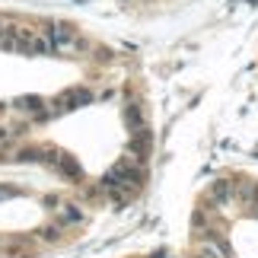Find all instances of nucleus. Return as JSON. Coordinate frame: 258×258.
I'll list each match as a JSON object with an SVG mask.
<instances>
[{
	"label": "nucleus",
	"instance_id": "obj_8",
	"mask_svg": "<svg viewBox=\"0 0 258 258\" xmlns=\"http://www.w3.org/2000/svg\"><path fill=\"white\" fill-rule=\"evenodd\" d=\"M150 258H172V255H166V252H156V255H150Z\"/></svg>",
	"mask_w": 258,
	"mask_h": 258
},
{
	"label": "nucleus",
	"instance_id": "obj_3",
	"mask_svg": "<svg viewBox=\"0 0 258 258\" xmlns=\"http://www.w3.org/2000/svg\"><path fill=\"white\" fill-rule=\"evenodd\" d=\"M89 102V89H83V86H77V89H67V93H61L54 99V105H57V112H74V108H80V105H86Z\"/></svg>",
	"mask_w": 258,
	"mask_h": 258
},
{
	"label": "nucleus",
	"instance_id": "obj_6",
	"mask_svg": "<svg viewBox=\"0 0 258 258\" xmlns=\"http://www.w3.org/2000/svg\"><path fill=\"white\" fill-rule=\"evenodd\" d=\"M13 26L16 23H10L7 16H0V48H7V38H10V32H13Z\"/></svg>",
	"mask_w": 258,
	"mask_h": 258
},
{
	"label": "nucleus",
	"instance_id": "obj_2",
	"mask_svg": "<svg viewBox=\"0 0 258 258\" xmlns=\"http://www.w3.org/2000/svg\"><path fill=\"white\" fill-rule=\"evenodd\" d=\"M45 35H48V42H51L54 54H80V51H86V38L77 32L74 26H48Z\"/></svg>",
	"mask_w": 258,
	"mask_h": 258
},
{
	"label": "nucleus",
	"instance_id": "obj_1",
	"mask_svg": "<svg viewBox=\"0 0 258 258\" xmlns=\"http://www.w3.org/2000/svg\"><path fill=\"white\" fill-rule=\"evenodd\" d=\"M144 182V169H141V160L137 156L127 153L124 160H118L112 169H108L102 175V182H99V188L112 198L115 204H127L131 198L137 195V188H141Z\"/></svg>",
	"mask_w": 258,
	"mask_h": 258
},
{
	"label": "nucleus",
	"instance_id": "obj_7",
	"mask_svg": "<svg viewBox=\"0 0 258 258\" xmlns=\"http://www.w3.org/2000/svg\"><path fill=\"white\" fill-rule=\"evenodd\" d=\"M42 239H45V242H54L57 233H54V230H42Z\"/></svg>",
	"mask_w": 258,
	"mask_h": 258
},
{
	"label": "nucleus",
	"instance_id": "obj_4",
	"mask_svg": "<svg viewBox=\"0 0 258 258\" xmlns=\"http://www.w3.org/2000/svg\"><path fill=\"white\" fill-rule=\"evenodd\" d=\"M80 220H83V211L77 204H61V207H57V223H61V226H74Z\"/></svg>",
	"mask_w": 258,
	"mask_h": 258
},
{
	"label": "nucleus",
	"instance_id": "obj_5",
	"mask_svg": "<svg viewBox=\"0 0 258 258\" xmlns=\"http://www.w3.org/2000/svg\"><path fill=\"white\" fill-rule=\"evenodd\" d=\"M124 121H127V127H131V131H141V127H147V124H144L141 108H137L134 102H127V105H124Z\"/></svg>",
	"mask_w": 258,
	"mask_h": 258
}]
</instances>
